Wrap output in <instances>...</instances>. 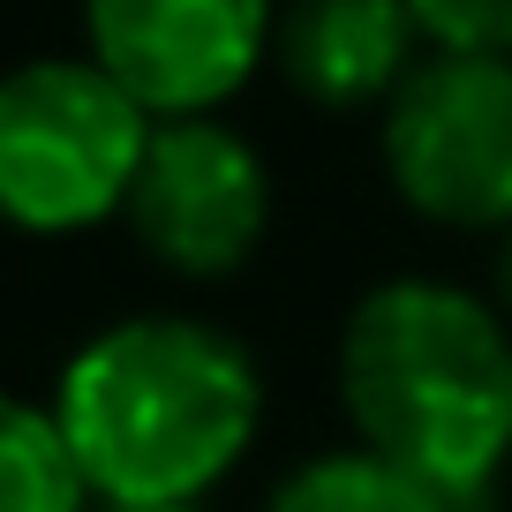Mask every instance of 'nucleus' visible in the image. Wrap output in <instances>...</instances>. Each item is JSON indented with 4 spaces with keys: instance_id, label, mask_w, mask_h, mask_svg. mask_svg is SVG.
<instances>
[{
    "instance_id": "423d86ee",
    "label": "nucleus",
    "mask_w": 512,
    "mask_h": 512,
    "mask_svg": "<svg viewBox=\"0 0 512 512\" xmlns=\"http://www.w3.org/2000/svg\"><path fill=\"white\" fill-rule=\"evenodd\" d=\"M279 0H83V53L151 121H204L272 61Z\"/></svg>"
},
{
    "instance_id": "20e7f679",
    "label": "nucleus",
    "mask_w": 512,
    "mask_h": 512,
    "mask_svg": "<svg viewBox=\"0 0 512 512\" xmlns=\"http://www.w3.org/2000/svg\"><path fill=\"white\" fill-rule=\"evenodd\" d=\"M377 166L392 204L430 234H512V61L422 53L377 113Z\"/></svg>"
},
{
    "instance_id": "f03ea898",
    "label": "nucleus",
    "mask_w": 512,
    "mask_h": 512,
    "mask_svg": "<svg viewBox=\"0 0 512 512\" xmlns=\"http://www.w3.org/2000/svg\"><path fill=\"white\" fill-rule=\"evenodd\" d=\"M272 415L256 347L196 309H136L83 339L53 377V422L91 505H204L249 467Z\"/></svg>"
},
{
    "instance_id": "9d476101",
    "label": "nucleus",
    "mask_w": 512,
    "mask_h": 512,
    "mask_svg": "<svg viewBox=\"0 0 512 512\" xmlns=\"http://www.w3.org/2000/svg\"><path fill=\"white\" fill-rule=\"evenodd\" d=\"M430 53H490L512 61V0H407Z\"/></svg>"
},
{
    "instance_id": "1a4fd4ad",
    "label": "nucleus",
    "mask_w": 512,
    "mask_h": 512,
    "mask_svg": "<svg viewBox=\"0 0 512 512\" xmlns=\"http://www.w3.org/2000/svg\"><path fill=\"white\" fill-rule=\"evenodd\" d=\"M0 512H98L53 400H23L0 384Z\"/></svg>"
},
{
    "instance_id": "f8f14e48",
    "label": "nucleus",
    "mask_w": 512,
    "mask_h": 512,
    "mask_svg": "<svg viewBox=\"0 0 512 512\" xmlns=\"http://www.w3.org/2000/svg\"><path fill=\"white\" fill-rule=\"evenodd\" d=\"M106 512H211V505H106Z\"/></svg>"
},
{
    "instance_id": "6e6552de",
    "label": "nucleus",
    "mask_w": 512,
    "mask_h": 512,
    "mask_svg": "<svg viewBox=\"0 0 512 512\" xmlns=\"http://www.w3.org/2000/svg\"><path fill=\"white\" fill-rule=\"evenodd\" d=\"M249 512H497V505L445 497L430 482H415L407 467H392L377 452H362L354 437H339V445H317L302 460H287Z\"/></svg>"
},
{
    "instance_id": "9b49d317",
    "label": "nucleus",
    "mask_w": 512,
    "mask_h": 512,
    "mask_svg": "<svg viewBox=\"0 0 512 512\" xmlns=\"http://www.w3.org/2000/svg\"><path fill=\"white\" fill-rule=\"evenodd\" d=\"M497 302H505V317H512V234L497 241Z\"/></svg>"
},
{
    "instance_id": "f257e3e1",
    "label": "nucleus",
    "mask_w": 512,
    "mask_h": 512,
    "mask_svg": "<svg viewBox=\"0 0 512 512\" xmlns=\"http://www.w3.org/2000/svg\"><path fill=\"white\" fill-rule=\"evenodd\" d=\"M332 407L362 452L467 505L512 490V317L452 272H384L332 332Z\"/></svg>"
},
{
    "instance_id": "0eeeda50",
    "label": "nucleus",
    "mask_w": 512,
    "mask_h": 512,
    "mask_svg": "<svg viewBox=\"0 0 512 512\" xmlns=\"http://www.w3.org/2000/svg\"><path fill=\"white\" fill-rule=\"evenodd\" d=\"M422 53L407 0H287L272 31V68L317 113H384Z\"/></svg>"
},
{
    "instance_id": "7ed1b4c3",
    "label": "nucleus",
    "mask_w": 512,
    "mask_h": 512,
    "mask_svg": "<svg viewBox=\"0 0 512 512\" xmlns=\"http://www.w3.org/2000/svg\"><path fill=\"white\" fill-rule=\"evenodd\" d=\"M151 113L91 61L46 53L0 76V226L68 241L121 219L151 151Z\"/></svg>"
},
{
    "instance_id": "ddd939ff",
    "label": "nucleus",
    "mask_w": 512,
    "mask_h": 512,
    "mask_svg": "<svg viewBox=\"0 0 512 512\" xmlns=\"http://www.w3.org/2000/svg\"><path fill=\"white\" fill-rule=\"evenodd\" d=\"M505 497H512V490H505Z\"/></svg>"
},
{
    "instance_id": "39448f33",
    "label": "nucleus",
    "mask_w": 512,
    "mask_h": 512,
    "mask_svg": "<svg viewBox=\"0 0 512 512\" xmlns=\"http://www.w3.org/2000/svg\"><path fill=\"white\" fill-rule=\"evenodd\" d=\"M121 219L159 272L189 279V287H219V279H241L256 249L272 241L279 189L264 151L234 121H219V113L159 121Z\"/></svg>"
}]
</instances>
